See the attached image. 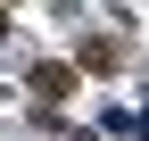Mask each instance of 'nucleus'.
I'll return each instance as SVG.
<instances>
[{"label":"nucleus","mask_w":149,"mask_h":141,"mask_svg":"<svg viewBox=\"0 0 149 141\" xmlns=\"http://www.w3.org/2000/svg\"><path fill=\"white\" fill-rule=\"evenodd\" d=\"M25 83H33V100L50 108V100H66V91H74V66H58V58H50V66H33Z\"/></svg>","instance_id":"1"},{"label":"nucleus","mask_w":149,"mask_h":141,"mask_svg":"<svg viewBox=\"0 0 149 141\" xmlns=\"http://www.w3.org/2000/svg\"><path fill=\"white\" fill-rule=\"evenodd\" d=\"M0 42H8V17H0Z\"/></svg>","instance_id":"2"}]
</instances>
